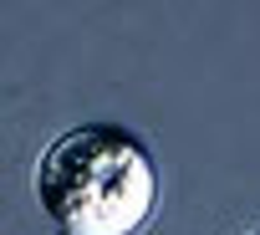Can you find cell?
I'll return each mask as SVG.
<instances>
[{"label":"cell","instance_id":"cell-1","mask_svg":"<svg viewBox=\"0 0 260 235\" xmlns=\"http://www.w3.org/2000/svg\"><path fill=\"white\" fill-rule=\"evenodd\" d=\"M51 235H138L164 194L153 149L122 123H72L31 164Z\"/></svg>","mask_w":260,"mask_h":235},{"label":"cell","instance_id":"cell-2","mask_svg":"<svg viewBox=\"0 0 260 235\" xmlns=\"http://www.w3.org/2000/svg\"><path fill=\"white\" fill-rule=\"evenodd\" d=\"M245 235H260V225H255V230H245Z\"/></svg>","mask_w":260,"mask_h":235}]
</instances>
